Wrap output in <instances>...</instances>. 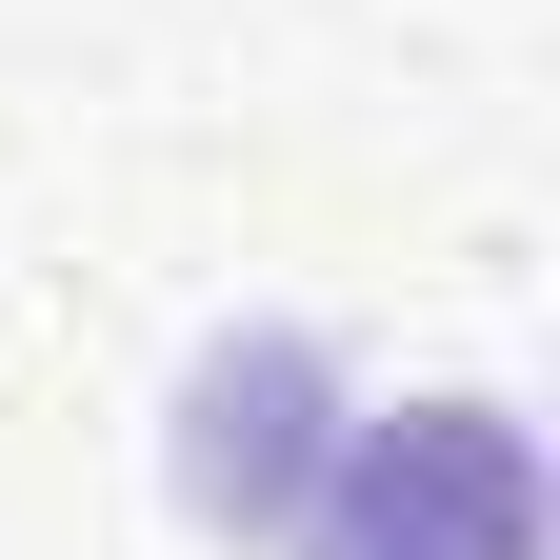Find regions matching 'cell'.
<instances>
[{"label": "cell", "mask_w": 560, "mask_h": 560, "mask_svg": "<svg viewBox=\"0 0 560 560\" xmlns=\"http://www.w3.org/2000/svg\"><path fill=\"white\" fill-rule=\"evenodd\" d=\"M301 560H540V480H521V420L501 400H400V420H340L320 480L280 501Z\"/></svg>", "instance_id": "cell-1"}, {"label": "cell", "mask_w": 560, "mask_h": 560, "mask_svg": "<svg viewBox=\"0 0 560 560\" xmlns=\"http://www.w3.org/2000/svg\"><path fill=\"white\" fill-rule=\"evenodd\" d=\"M320 361L301 340H241V361H200V420H180V501L200 521H241V540H280V501L320 480Z\"/></svg>", "instance_id": "cell-2"}]
</instances>
